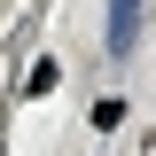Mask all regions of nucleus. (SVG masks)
I'll use <instances>...</instances> for the list:
<instances>
[{
  "instance_id": "nucleus-1",
  "label": "nucleus",
  "mask_w": 156,
  "mask_h": 156,
  "mask_svg": "<svg viewBox=\"0 0 156 156\" xmlns=\"http://www.w3.org/2000/svg\"><path fill=\"white\" fill-rule=\"evenodd\" d=\"M133 16H140L133 0H109V23H117V31H109V47H117V55H125V47H133Z\"/></svg>"
}]
</instances>
